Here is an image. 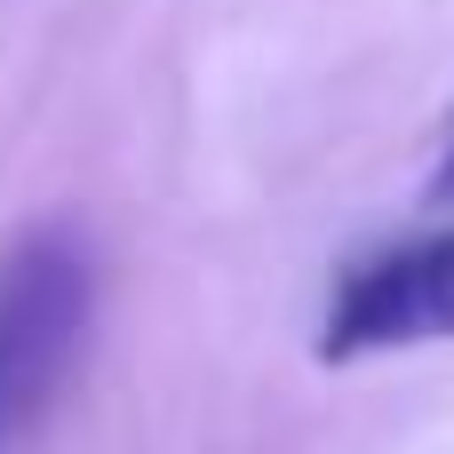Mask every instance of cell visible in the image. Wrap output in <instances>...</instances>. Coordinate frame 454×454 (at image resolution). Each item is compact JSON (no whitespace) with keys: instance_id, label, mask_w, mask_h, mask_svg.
<instances>
[{"instance_id":"cell-1","label":"cell","mask_w":454,"mask_h":454,"mask_svg":"<svg viewBox=\"0 0 454 454\" xmlns=\"http://www.w3.org/2000/svg\"><path fill=\"white\" fill-rule=\"evenodd\" d=\"M96 327V255L72 223H32L0 255V454H24L56 415Z\"/></svg>"},{"instance_id":"cell-2","label":"cell","mask_w":454,"mask_h":454,"mask_svg":"<svg viewBox=\"0 0 454 454\" xmlns=\"http://www.w3.org/2000/svg\"><path fill=\"white\" fill-rule=\"evenodd\" d=\"M415 343H454V231H415V239H391V247L343 263L327 319H319L327 367H351L375 351H415Z\"/></svg>"},{"instance_id":"cell-3","label":"cell","mask_w":454,"mask_h":454,"mask_svg":"<svg viewBox=\"0 0 454 454\" xmlns=\"http://www.w3.org/2000/svg\"><path fill=\"white\" fill-rule=\"evenodd\" d=\"M431 200L454 207V128H447V152H439V176H431Z\"/></svg>"}]
</instances>
